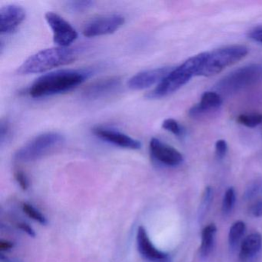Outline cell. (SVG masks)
<instances>
[{"label": "cell", "instance_id": "cell-1", "mask_svg": "<svg viewBox=\"0 0 262 262\" xmlns=\"http://www.w3.org/2000/svg\"><path fill=\"white\" fill-rule=\"evenodd\" d=\"M92 75L90 70H62L38 78L30 86L33 98L46 97L70 91L83 83Z\"/></svg>", "mask_w": 262, "mask_h": 262}, {"label": "cell", "instance_id": "cell-4", "mask_svg": "<svg viewBox=\"0 0 262 262\" xmlns=\"http://www.w3.org/2000/svg\"><path fill=\"white\" fill-rule=\"evenodd\" d=\"M248 53V49L243 45L227 46L207 52L206 57L197 76L205 77L214 76L227 67L242 60Z\"/></svg>", "mask_w": 262, "mask_h": 262}, {"label": "cell", "instance_id": "cell-6", "mask_svg": "<svg viewBox=\"0 0 262 262\" xmlns=\"http://www.w3.org/2000/svg\"><path fill=\"white\" fill-rule=\"evenodd\" d=\"M65 142L60 133L50 132L33 138L15 153L14 158L19 162H32L54 151Z\"/></svg>", "mask_w": 262, "mask_h": 262}, {"label": "cell", "instance_id": "cell-2", "mask_svg": "<svg viewBox=\"0 0 262 262\" xmlns=\"http://www.w3.org/2000/svg\"><path fill=\"white\" fill-rule=\"evenodd\" d=\"M207 52L199 53L187 59L182 65L173 69L171 73L146 95L148 99H161L169 96L188 83L193 76H197L206 57Z\"/></svg>", "mask_w": 262, "mask_h": 262}, {"label": "cell", "instance_id": "cell-28", "mask_svg": "<svg viewBox=\"0 0 262 262\" xmlns=\"http://www.w3.org/2000/svg\"><path fill=\"white\" fill-rule=\"evenodd\" d=\"M228 151V145L226 141L219 139L215 143V154L217 159H222L226 156Z\"/></svg>", "mask_w": 262, "mask_h": 262}, {"label": "cell", "instance_id": "cell-22", "mask_svg": "<svg viewBox=\"0 0 262 262\" xmlns=\"http://www.w3.org/2000/svg\"><path fill=\"white\" fill-rule=\"evenodd\" d=\"M235 203V191L233 188L227 190L222 201V211L225 215H228L232 211Z\"/></svg>", "mask_w": 262, "mask_h": 262}, {"label": "cell", "instance_id": "cell-18", "mask_svg": "<svg viewBox=\"0 0 262 262\" xmlns=\"http://www.w3.org/2000/svg\"><path fill=\"white\" fill-rule=\"evenodd\" d=\"M246 230V225L242 221H237L231 225L228 233V242L230 246L234 248L238 243Z\"/></svg>", "mask_w": 262, "mask_h": 262}, {"label": "cell", "instance_id": "cell-10", "mask_svg": "<svg viewBox=\"0 0 262 262\" xmlns=\"http://www.w3.org/2000/svg\"><path fill=\"white\" fill-rule=\"evenodd\" d=\"M149 150L153 159L166 166H178L183 162L180 151L157 138H152L150 141Z\"/></svg>", "mask_w": 262, "mask_h": 262}, {"label": "cell", "instance_id": "cell-16", "mask_svg": "<svg viewBox=\"0 0 262 262\" xmlns=\"http://www.w3.org/2000/svg\"><path fill=\"white\" fill-rule=\"evenodd\" d=\"M262 248V236L259 233H251L247 236L241 245V261L248 262L253 260L260 253Z\"/></svg>", "mask_w": 262, "mask_h": 262}, {"label": "cell", "instance_id": "cell-20", "mask_svg": "<svg viewBox=\"0 0 262 262\" xmlns=\"http://www.w3.org/2000/svg\"><path fill=\"white\" fill-rule=\"evenodd\" d=\"M22 207L24 212L29 217L34 220L35 222H38L42 225H46L48 223V221H47L46 216L31 204L26 202V203L23 204Z\"/></svg>", "mask_w": 262, "mask_h": 262}, {"label": "cell", "instance_id": "cell-9", "mask_svg": "<svg viewBox=\"0 0 262 262\" xmlns=\"http://www.w3.org/2000/svg\"><path fill=\"white\" fill-rule=\"evenodd\" d=\"M121 85L122 79L119 76L104 78L87 85L82 91V96L90 102L99 100L116 93Z\"/></svg>", "mask_w": 262, "mask_h": 262}, {"label": "cell", "instance_id": "cell-27", "mask_svg": "<svg viewBox=\"0 0 262 262\" xmlns=\"http://www.w3.org/2000/svg\"><path fill=\"white\" fill-rule=\"evenodd\" d=\"M14 174L15 179L20 188L24 191H27L30 188V180H29L28 176L23 170L20 169L16 170Z\"/></svg>", "mask_w": 262, "mask_h": 262}, {"label": "cell", "instance_id": "cell-29", "mask_svg": "<svg viewBox=\"0 0 262 262\" xmlns=\"http://www.w3.org/2000/svg\"><path fill=\"white\" fill-rule=\"evenodd\" d=\"M249 213L253 217H259L262 216V199H257L251 204L249 208Z\"/></svg>", "mask_w": 262, "mask_h": 262}, {"label": "cell", "instance_id": "cell-3", "mask_svg": "<svg viewBox=\"0 0 262 262\" xmlns=\"http://www.w3.org/2000/svg\"><path fill=\"white\" fill-rule=\"evenodd\" d=\"M77 53L72 49L55 47L32 55L18 69L19 75L36 74L68 65L76 60Z\"/></svg>", "mask_w": 262, "mask_h": 262}, {"label": "cell", "instance_id": "cell-11", "mask_svg": "<svg viewBox=\"0 0 262 262\" xmlns=\"http://www.w3.org/2000/svg\"><path fill=\"white\" fill-rule=\"evenodd\" d=\"M172 70V67H166L145 70L133 76L127 84L132 90H145L160 83Z\"/></svg>", "mask_w": 262, "mask_h": 262}, {"label": "cell", "instance_id": "cell-8", "mask_svg": "<svg viewBox=\"0 0 262 262\" xmlns=\"http://www.w3.org/2000/svg\"><path fill=\"white\" fill-rule=\"evenodd\" d=\"M45 19L53 31V41L59 47L67 48L77 39L78 33L74 27L57 13L47 12Z\"/></svg>", "mask_w": 262, "mask_h": 262}, {"label": "cell", "instance_id": "cell-25", "mask_svg": "<svg viewBox=\"0 0 262 262\" xmlns=\"http://www.w3.org/2000/svg\"><path fill=\"white\" fill-rule=\"evenodd\" d=\"M162 128L166 131L170 132L176 136H182L183 135V128L179 125L177 121L173 119H167L162 122Z\"/></svg>", "mask_w": 262, "mask_h": 262}, {"label": "cell", "instance_id": "cell-14", "mask_svg": "<svg viewBox=\"0 0 262 262\" xmlns=\"http://www.w3.org/2000/svg\"><path fill=\"white\" fill-rule=\"evenodd\" d=\"M136 242L139 253L146 260L150 262H171L168 254L155 247L143 226L138 228Z\"/></svg>", "mask_w": 262, "mask_h": 262}, {"label": "cell", "instance_id": "cell-24", "mask_svg": "<svg viewBox=\"0 0 262 262\" xmlns=\"http://www.w3.org/2000/svg\"><path fill=\"white\" fill-rule=\"evenodd\" d=\"M262 192V181L257 179L250 184L245 193V198L247 200H251L257 197Z\"/></svg>", "mask_w": 262, "mask_h": 262}, {"label": "cell", "instance_id": "cell-15", "mask_svg": "<svg viewBox=\"0 0 262 262\" xmlns=\"http://www.w3.org/2000/svg\"><path fill=\"white\" fill-rule=\"evenodd\" d=\"M222 98L217 92H205L201 97L200 102L190 108L189 116L199 117L213 110H217L222 105Z\"/></svg>", "mask_w": 262, "mask_h": 262}, {"label": "cell", "instance_id": "cell-23", "mask_svg": "<svg viewBox=\"0 0 262 262\" xmlns=\"http://www.w3.org/2000/svg\"><path fill=\"white\" fill-rule=\"evenodd\" d=\"M94 1L90 0H77V1H70L67 3V7L70 11L73 13H82L86 11L94 5Z\"/></svg>", "mask_w": 262, "mask_h": 262}, {"label": "cell", "instance_id": "cell-26", "mask_svg": "<svg viewBox=\"0 0 262 262\" xmlns=\"http://www.w3.org/2000/svg\"><path fill=\"white\" fill-rule=\"evenodd\" d=\"M11 137V126L7 119H3L0 123V145L4 146Z\"/></svg>", "mask_w": 262, "mask_h": 262}, {"label": "cell", "instance_id": "cell-21", "mask_svg": "<svg viewBox=\"0 0 262 262\" xmlns=\"http://www.w3.org/2000/svg\"><path fill=\"white\" fill-rule=\"evenodd\" d=\"M237 122L241 125L248 128H254L262 123V114L260 113H248L237 116Z\"/></svg>", "mask_w": 262, "mask_h": 262}, {"label": "cell", "instance_id": "cell-19", "mask_svg": "<svg viewBox=\"0 0 262 262\" xmlns=\"http://www.w3.org/2000/svg\"><path fill=\"white\" fill-rule=\"evenodd\" d=\"M213 197H214V194H213L212 188L210 186L205 188L203 194H202L200 205H199V220H202V219L205 217V214L208 212L210 207H211V203H212Z\"/></svg>", "mask_w": 262, "mask_h": 262}, {"label": "cell", "instance_id": "cell-12", "mask_svg": "<svg viewBox=\"0 0 262 262\" xmlns=\"http://www.w3.org/2000/svg\"><path fill=\"white\" fill-rule=\"evenodd\" d=\"M93 133L96 137L121 148L137 150L142 146L140 141L133 139L128 135L114 128L96 126L93 128Z\"/></svg>", "mask_w": 262, "mask_h": 262}, {"label": "cell", "instance_id": "cell-17", "mask_svg": "<svg viewBox=\"0 0 262 262\" xmlns=\"http://www.w3.org/2000/svg\"><path fill=\"white\" fill-rule=\"evenodd\" d=\"M217 227L214 224H209L202 230V242L200 246V254L202 257H206L211 254L214 247Z\"/></svg>", "mask_w": 262, "mask_h": 262}, {"label": "cell", "instance_id": "cell-5", "mask_svg": "<svg viewBox=\"0 0 262 262\" xmlns=\"http://www.w3.org/2000/svg\"><path fill=\"white\" fill-rule=\"evenodd\" d=\"M262 81V65L250 64L224 76L216 83L215 90L225 95L238 93Z\"/></svg>", "mask_w": 262, "mask_h": 262}, {"label": "cell", "instance_id": "cell-31", "mask_svg": "<svg viewBox=\"0 0 262 262\" xmlns=\"http://www.w3.org/2000/svg\"><path fill=\"white\" fill-rule=\"evenodd\" d=\"M17 227L24 232L27 233L30 237H36V232L33 228L26 222H21L17 224Z\"/></svg>", "mask_w": 262, "mask_h": 262}, {"label": "cell", "instance_id": "cell-7", "mask_svg": "<svg viewBox=\"0 0 262 262\" xmlns=\"http://www.w3.org/2000/svg\"><path fill=\"white\" fill-rule=\"evenodd\" d=\"M125 21V17L120 14L102 15L89 21L84 26L82 34L90 38L113 34L124 25Z\"/></svg>", "mask_w": 262, "mask_h": 262}, {"label": "cell", "instance_id": "cell-32", "mask_svg": "<svg viewBox=\"0 0 262 262\" xmlns=\"http://www.w3.org/2000/svg\"><path fill=\"white\" fill-rule=\"evenodd\" d=\"M14 247L13 242H10L8 240H1L0 241V251H7L13 249Z\"/></svg>", "mask_w": 262, "mask_h": 262}, {"label": "cell", "instance_id": "cell-30", "mask_svg": "<svg viewBox=\"0 0 262 262\" xmlns=\"http://www.w3.org/2000/svg\"><path fill=\"white\" fill-rule=\"evenodd\" d=\"M248 37L254 42L262 43V27L251 30L248 34Z\"/></svg>", "mask_w": 262, "mask_h": 262}, {"label": "cell", "instance_id": "cell-13", "mask_svg": "<svg viewBox=\"0 0 262 262\" xmlns=\"http://www.w3.org/2000/svg\"><path fill=\"white\" fill-rule=\"evenodd\" d=\"M26 10L20 6L10 4L0 10V33L11 34L17 30L26 19Z\"/></svg>", "mask_w": 262, "mask_h": 262}]
</instances>
